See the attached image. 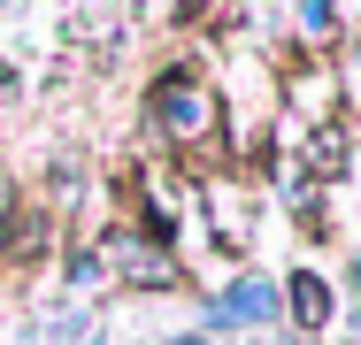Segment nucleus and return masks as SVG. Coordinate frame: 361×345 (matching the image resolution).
<instances>
[{"instance_id": "obj_1", "label": "nucleus", "mask_w": 361, "mask_h": 345, "mask_svg": "<svg viewBox=\"0 0 361 345\" xmlns=\"http://www.w3.org/2000/svg\"><path fill=\"white\" fill-rule=\"evenodd\" d=\"M269 315H277V291H269V284H231V291L216 299L223 330H231V322H269Z\"/></svg>"}]
</instances>
